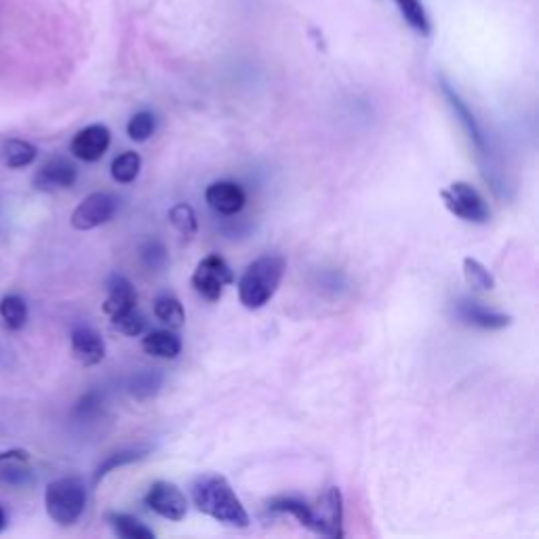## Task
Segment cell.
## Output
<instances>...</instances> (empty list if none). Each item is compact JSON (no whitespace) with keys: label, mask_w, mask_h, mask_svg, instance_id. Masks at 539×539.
<instances>
[{"label":"cell","mask_w":539,"mask_h":539,"mask_svg":"<svg viewBox=\"0 0 539 539\" xmlns=\"http://www.w3.org/2000/svg\"><path fill=\"white\" fill-rule=\"evenodd\" d=\"M192 497L198 512L211 516L217 523L234 529H245L251 523L243 502L224 476L205 474L196 478V483L192 485Z\"/></svg>","instance_id":"obj_1"},{"label":"cell","mask_w":539,"mask_h":539,"mask_svg":"<svg viewBox=\"0 0 539 539\" xmlns=\"http://www.w3.org/2000/svg\"><path fill=\"white\" fill-rule=\"evenodd\" d=\"M287 270L285 257L281 255H262L245 270L241 283H238V297L241 304L249 310L264 308L283 283Z\"/></svg>","instance_id":"obj_2"},{"label":"cell","mask_w":539,"mask_h":539,"mask_svg":"<svg viewBox=\"0 0 539 539\" xmlns=\"http://www.w3.org/2000/svg\"><path fill=\"white\" fill-rule=\"evenodd\" d=\"M87 506V487L83 478L64 476L47 485L45 508L51 521L62 527H72L83 516Z\"/></svg>","instance_id":"obj_3"},{"label":"cell","mask_w":539,"mask_h":539,"mask_svg":"<svg viewBox=\"0 0 539 539\" xmlns=\"http://www.w3.org/2000/svg\"><path fill=\"white\" fill-rule=\"evenodd\" d=\"M445 207L459 219L470 224H487L491 219V209L485 198L468 182H453L449 188L441 190Z\"/></svg>","instance_id":"obj_4"},{"label":"cell","mask_w":539,"mask_h":539,"mask_svg":"<svg viewBox=\"0 0 539 539\" xmlns=\"http://www.w3.org/2000/svg\"><path fill=\"white\" fill-rule=\"evenodd\" d=\"M234 283V272L226 259L217 253L207 255L198 262L192 274V287L198 295H203L209 302H217L224 289Z\"/></svg>","instance_id":"obj_5"},{"label":"cell","mask_w":539,"mask_h":539,"mask_svg":"<svg viewBox=\"0 0 539 539\" xmlns=\"http://www.w3.org/2000/svg\"><path fill=\"white\" fill-rule=\"evenodd\" d=\"M118 196L112 192H93L78 205L70 217L74 230H93L108 224L118 211Z\"/></svg>","instance_id":"obj_6"},{"label":"cell","mask_w":539,"mask_h":539,"mask_svg":"<svg viewBox=\"0 0 539 539\" xmlns=\"http://www.w3.org/2000/svg\"><path fill=\"white\" fill-rule=\"evenodd\" d=\"M314 529L312 533L325 535L331 539L344 537V497L337 487L327 489L312 506Z\"/></svg>","instance_id":"obj_7"},{"label":"cell","mask_w":539,"mask_h":539,"mask_svg":"<svg viewBox=\"0 0 539 539\" xmlns=\"http://www.w3.org/2000/svg\"><path fill=\"white\" fill-rule=\"evenodd\" d=\"M146 506L156 512L158 516L167 518V521L179 523L184 521L188 514V502L186 495L179 491L173 483L167 481H156L150 485L146 497H144Z\"/></svg>","instance_id":"obj_8"},{"label":"cell","mask_w":539,"mask_h":539,"mask_svg":"<svg viewBox=\"0 0 539 539\" xmlns=\"http://www.w3.org/2000/svg\"><path fill=\"white\" fill-rule=\"evenodd\" d=\"M112 142V133L106 125H89L78 131L70 144V152L78 161L95 163L106 154Z\"/></svg>","instance_id":"obj_9"},{"label":"cell","mask_w":539,"mask_h":539,"mask_svg":"<svg viewBox=\"0 0 539 539\" xmlns=\"http://www.w3.org/2000/svg\"><path fill=\"white\" fill-rule=\"evenodd\" d=\"M78 179L76 167L68 161V158L55 156L36 171L34 175V188L41 192H57L72 188Z\"/></svg>","instance_id":"obj_10"},{"label":"cell","mask_w":539,"mask_h":539,"mask_svg":"<svg viewBox=\"0 0 539 539\" xmlns=\"http://www.w3.org/2000/svg\"><path fill=\"white\" fill-rule=\"evenodd\" d=\"M443 91H445V97L449 99V106L453 108V112H455V116H457V121L462 123V127H464V131H466L468 139H470V144L474 146L476 154L481 156V158H489L491 152H489V148H487V137H485L481 125H478V121L474 118V114L470 112V108L466 106L464 99L459 97L457 91H453V89L449 87V83H445V81H443Z\"/></svg>","instance_id":"obj_11"},{"label":"cell","mask_w":539,"mask_h":539,"mask_svg":"<svg viewBox=\"0 0 539 539\" xmlns=\"http://www.w3.org/2000/svg\"><path fill=\"white\" fill-rule=\"evenodd\" d=\"M205 198H207L209 207L222 215L241 213L245 203H247L245 190L236 182H226V179H222V182H213L205 190Z\"/></svg>","instance_id":"obj_12"},{"label":"cell","mask_w":539,"mask_h":539,"mask_svg":"<svg viewBox=\"0 0 539 539\" xmlns=\"http://www.w3.org/2000/svg\"><path fill=\"white\" fill-rule=\"evenodd\" d=\"M72 354L81 365L93 367L99 365L106 358V344L102 335L89 327H78L72 333Z\"/></svg>","instance_id":"obj_13"},{"label":"cell","mask_w":539,"mask_h":539,"mask_svg":"<svg viewBox=\"0 0 539 539\" xmlns=\"http://www.w3.org/2000/svg\"><path fill=\"white\" fill-rule=\"evenodd\" d=\"M137 308V291L131 285L129 278L114 274L108 281V297L104 302V312L110 316V321L116 316H123Z\"/></svg>","instance_id":"obj_14"},{"label":"cell","mask_w":539,"mask_h":539,"mask_svg":"<svg viewBox=\"0 0 539 539\" xmlns=\"http://www.w3.org/2000/svg\"><path fill=\"white\" fill-rule=\"evenodd\" d=\"M457 316L462 318L464 323L478 327V329H485V331H499V329H506L512 325L510 314L489 310L476 302H466V299L457 306Z\"/></svg>","instance_id":"obj_15"},{"label":"cell","mask_w":539,"mask_h":539,"mask_svg":"<svg viewBox=\"0 0 539 539\" xmlns=\"http://www.w3.org/2000/svg\"><path fill=\"white\" fill-rule=\"evenodd\" d=\"M38 150L26 139H7L0 146V161L9 169H24L36 161Z\"/></svg>","instance_id":"obj_16"},{"label":"cell","mask_w":539,"mask_h":539,"mask_svg":"<svg viewBox=\"0 0 539 539\" xmlns=\"http://www.w3.org/2000/svg\"><path fill=\"white\" fill-rule=\"evenodd\" d=\"M142 348L154 358H177L182 352V339L173 331H152L144 337Z\"/></svg>","instance_id":"obj_17"},{"label":"cell","mask_w":539,"mask_h":539,"mask_svg":"<svg viewBox=\"0 0 539 539\" xmlns=\"http://www.w3.org/2000/svg\"><path fill=\"white\" fill-rule=\"evenodd\" d=\"M106 521L112 527V531L123 539H154L156 537V533L150 527H146L142 521H137V518L129 514L108 512Z\"/></svg>","instance_id":"obj_18"},{"label":"cell","mask_w":539,"mask_h":539,"mask_svg":"<svg viewBox=\"0 0 539 539\" xmlns=\"http://www.w3.org/2000/svg\"><path fill=\"white\" fill-rule=\"evenodd\" d=\"M154 314L161 323H165L169 329H182L186 323V312L182 302L175 295H161L154 302Z\"/></svg>","instance_id":"obj_19"},{"label":"cell","mask_w":539,"mask_h":539,"mask_svg":"<svg viewBox=\"0 0 539 539\" xmlns=\"http://www.w3.org/2000/svg\"><path fill=\"white\" fill-rule=\"evenodd\" d=\"M0 316L9 329L19 331L24 329L28 323V304L24 297L19 295H7L0 299Z\"/></svg>","instance_id":"obj_20"},{"label":"cell","mask_w":539,"mask_h":539,"mask_svg":"<svg viewBox=\"0 0 539 539\" xmlns=\"http://www.w3.org/2000/svg\"><path fill=\"white\" fill-rule=\"evenodd\" d=\"M148 455V449H123V451H116L112 455H108L102 464H99V468L95 470V476H93V483L97 485L102 478H106L110 472H114L116 468H123V466H129L133 462H139V459Z\"/></svg>","instance_id":"obj_21"},{"label":"cell","mask_w":539,"mask_h":539,"mask_svg":"<svg viewBox=\"0 0 539 539\" xmlns=\"http://www.w3.org/2000/svg\"><path fill=\"white\" fill-rule=\"evenodd\" d=\"M142 171V156L137 152H123L114 158L112 177L118 184H131Z\"/></svg>","instance_id":"obj_22"},{"label":"cell","mask_w":539,"mask_h":539,"mask_svg":"<svg viewBox=\"0 0 539 539\" xmlns=\"http://www.w3.org/2000/svg\"><path fill=\"white\" fill-rule=\"evenodd\" d=\"M464 276H466V283L474 291H493L495 289L493 274L474 257L464 259Z\"/></svg>","instance_id":"obj_23"},{"label":"cell","mask_w":539,"mask_h":539,"mask_svg":"<svg viewBox=\"0 0 539 539\" xmlns=\"http://www.w3.org/2000/svg\"><path fill=\"white\" fill-rule=\"evenodd\" d=\"M394 3L398 5V9H401L403 17L407 19V24L419 32L428 36L430 34V19L426 15V9L424 5L419 3V0H394Z\"/></svg>","instance_id":"obj_24"},{"label":"cell","mask_w":539,"mask_h":539,"mask_svg":"<svg viewBox=\"0 0 539 539\" xmlns=\"http://www.w3.org/2000/svg\"><path fill=\"white\" fill-rule=\"evenodd\" d=\"M169 219L171 224L175 226V230L184 236H194L198 232V222H196V213L190 205L179 203L169 211Z\"/></svg>","instance_id":"obj_25"},{"label":"cell","mask_w":539,"mask_h":539,"mask_svg":"<svg viewBox=\"0 0 539 539\" xmlns=\"http://www.w3.org/2000/svg\"><path fill=\"white\" fill-rule=\"evenodd\" d=\"M154 129H156V118H154L152 112H146V110L137 112L129 121V125H127L129 137L133 139V142H139V144L148 142V139L154 133Z\"/></svg>","instance_id":"obj_26"},{"label":"cell","mask_w":539,"mask_h":539,"mask_svg":"<svg viewBox=\"0 0 539 539\" xmlns=\"http://www.w3.org/2000/svg\"><path fill=\"white\" fill-rule=\"evenodd\" d=\"M163 384V377L158 373H152V371H144L133 377L131 382V394L135 398H139V401H146V398L154 396L158 392V388H161Z\"/></svg>","instance_id":"obj_27"},{"label":"cell","mask_w":539,"mask_h":539,"mask_svg":"<svg viewBox=\"0 0 539 539\" xmlns=\"http://www.w3.org/2000/svg\"><path fill=\"white\" fill-rule=\"evenodd\" d=\"M112 327L118 331V333H123V335H129V337H137V335H142L144 327H146V321H144V316L139 314V310H131L123 316H116L112 318Z\"/></svg>","instance_id":"obj_28"},{"label":"cell","mask_w":539,"mask_h":539,"mask_svg":"<svg viewBox=\"0 0 539 539\" xmlns=\"http://www.w3.org/2000/svg\"><path fill=\"white\" fill-rule=\"evenodd\" d=\"M142 257H144V262L152 268H158V266H163L167 262V255H165V247L158 243V241H148L142 249Z\"/></svg>","instance_id":"obj_29"},{"label":"cell","mask_w":539,"mask_h":539,"mask_svg":"<svg viewBox=\"0 0 539 539\" xmlns=\"http://www.w3.org/2000/svg\"><path fill=\"white\" fill-rule=\"evenodd\" d=\"M28 457L26 451H5L0 453V462H28Z\"/></svg>","instance_id":"obj_30"},{"label":"cell","mask_w":539,"mask_h":539,"mask_svg":"<svg viewBox=\"0 0 539 539\" xmlns=\"http://www.w3.org/2000/svg\"><path fill=\"white\" fill-rule=\"evenodd\" d=\"M5 527H7V512L3 506H0V531H3Z\"/></svg>","instance_id":"obj_31"}]
</instances>
